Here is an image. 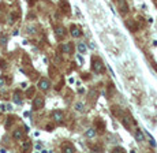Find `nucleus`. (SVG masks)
Masks as SVG:
<instances>
[{
    "label": "nucleus",
    "mask_w": 157,
    "mask_h": 153,
    "mask_svg": "<svg viewBox=\"0 0 157 153\" xmlns=\"http://www.w3.org/2000/svg\"><path fill=\"white\" fill-rule=\"evenodd\" d=\"M55 32H56V37H58V38H61V37H64V34H66V33H64V27H56V29H55Z\"/></svg>",
    "instance_id": "6e6552de"
},
{
    "label": "nucleus",
    "mask_w": 157,
    "mask_h": 153,
    "mask_svg": "<svg viewBox=\"0 0 157 153\" xmlns=\"http://www.w3.org/2000/svg\"><path fill=\"white\" fill-rule=\"evenodd\" d=\"M49 86H51V82H49L47 78L40 79V82H39V88L41 89V90H48Z\"/></svg>",
    "instance_id": "7ed1b4c3"
},
{
    "label": "nucleus",
    "mask_w": 157,
    "mask_h": 153,
    "mask_svg": "<svg viewBox=\"0 0 157 153\" xmlns=\"http://www.w3.org/2000/svg\"><path fill=\"white\" fill-rule=\"evenodd\" d=\"M33 90H34V89H29V90H27V96H29V95H32V93H33Z\"/></svg>",
    "instance_id": "aec40b11"
},
{
    "label": "nucleus",
    "mask_w": 157,
    "mask_h": 153,
    "mask_svg": "<svg viewBox=\"0 0 157 153\" xmlns=\"http://www.w3.org/2000/svg\"><path fill=\"white\" fill-rule=\"evenodd\" d=\"M78 51H79V53L86 52V45H85L84 42H79V44H78Z\"/></svg>",
    "instance_id": "f8f14e48"
},
{
    "label": "nucleus",
    "mask_w": 157,
    "mask_h": 153,
    "mask_svg": "<svg viewBox=\"0 0 157 153\" xmlns=\"http://www.w3.org/2000/svg\"><path fill=\"white\" fill-rule=\"evenodd\" d=\"M71 36L75 37V38H78V37L82 36V32H81L77 26H71Z\"/></svg>",
    "instance_id": "20e7f679"
},
{
    "label": "nucleus",
    "mask_w": 157,
    "mask_h": 153,
    "mask_svg": "<svg viewBox=\"0 0 157 153\" xmlns=\"http://www.w3.org/2000/svg\"><path fill=\"white\" fill-rule=\"evenodd\" d=\"M75 107H77L78 111H84V105H82V103H77V105H75Z\"/></svg>",
    "instance_id": "dca6fc26"
},
{
    "label": "nucleus",
    "mask_w": 157,
    "mask_h": 153,
    "mask_svg": "<svg viewBox=\"0 0 157 153\" xmlns=\"http://www.w3.org/2000/svg\"><path fill=\"white\" fill-rule=\"evenodd\" d=\"M85 135H86L87 138H93L94 135H96V130H94V129H89V130L86 131V134H85Z\"/></svg>",
    "instance_id": "9b49d317"
},
{
    "label": "nucleus",
    "mask_w": 157,
    "mask_h": 153,
    "mask_svg": "<svg viewBox=\"0 0 157 153\" xmlns=\"http://www.w3.org/2000/svg\"><path fill=\"white\" fill-rule=\"evenodd\" d=\"M30 146H32V143H30V141H27V142H25V143H23V149H25V150H29V149H30Z\"/></svg>",
    "instance_id": "2eb2a0df"
},
{
    "label": "nucleus",
    "mask_w": 157,
    "mask_h": 153,
    "mask_svg": "<svg viewBox=\"0 0 157 153\" xmlns=\"http://www.w3.org/2000/svg\"><path fill=\"white\" fill-rule=\"evenodd\" d=\"M63 152L73 153V152H75V148H74L73 145H64V146H63Z\"/></svg>",
    "instance_id": "1a4fd4ad"
},
{
    "label": "nucleus",
    "mask_w": 157,
    "mask_h": 153,
    "mask_svg": "<svg viewBox=\"0 0 157 153\" xmlns=\"http://www.w3.org/2000/svg\"><path fill=\"white\" fill-rule=\"evenodd\" d=\"M115 152H124L123 148H115Z\"/></svg>",
    "instance_id": "6ab92c4d"
},
{
    "label": "nucleus",
    "mask_w": 157,
    "mask_h": 153,
    "mask_svg": "<svg viewBox=\"0 0 157 153\" xmlns=\"http://www.w3.org/2000/svg\"><path fill=\"white\" fill-rule=\"evenodd\" d=\"M44 107V98L42 97H36L33 101V109H40Z\"/></svg>",
    "instance_id": "f03ea898"
},
{
    "label": "nucleus",
    "mask_w": 157,
    "mask_h": 153,
    "mask_svg": "<svg viewBox=\"0 0 157 153\" xmlns=\"http://www.w3.org/2000/svg\"><path fill=\"white\" fill-rule=\"evenodd\" d=\"M6 41H7V38H6V37H3V38H0V44H1V45H4V44H6Z\"/></svg>",
    "instance_id": "a211bd4d"
},
{
    "label": "nucleus",
    "mask_w": 157,
    "mask_h": 153,
    "mask_svg": "<svg viewBox=\"0 0 157 153\" xmlns=\"http://www.w3.org/2000/svg\"><path fill=\"white\" fill-rule=\"evenodd\" d=\"M13 137L15 138V140H21V138L23 137V131L22 130H15L13 134Z\"/></svg>",
    "instance_id": "9d476101"
},
{
    "label": "nucleus",
    "mask_w": 157,
    "mask_h": 153,
    "mask_svg": "<svg viewBox=\"0 0 157 153\" xmlns=\"http://www.w3.org/2000/svg\"><path fill=\"white\" fill-rule=\"evenodd\" d=\"M4 84H6L4 78H3V77H0V88H1V86H4Z\"/></svg>",
    "instance_id": "f3484780"
},
{
    "label": "nucleus",
    "mask_w": 157,
    "mask_h": 153,
    "mask_svg": "<svg viewBox=\"0 0 157 153\" xmlns=\"http://www.w3.org/2000/svg\"><path fill=\"white\" fill-rule=\"evenodd\" d=\"M70 49H71V45H70V44H66V45L61 47V51H64V52H70Z\"/></svg>",
    "instance_id": "4468645a"
},
{
    "label": "nucleus",
    "mask_w": 157,
    "mask_h": 153,
    "mask_svg": "<svg viewBox=\"0 0 157 153\" xmlns=\"http://www.w3.org/2000/svg\"><path fill=\"white\" fill-rule=\"evenodd\" d=\"M92 70L94 72H97V74L104 71V64L98 58H93V60H92Z\"/></svg>",
    "instance_id": "f257e3e1"
},
{
    "label": "nucleus",
    "mask_w": 157,
    "mask_h": 153,
    "mask_svg": "<svg viewBox=\"0 0 157 153\" xmlns=\"http://www.w3.org/2000/svg\"><path fill=\"white\" fill-rule=\"evenodd\" d=\"M135 140L137 141H139V142H142V141L145 140V135H144V133H142L139 129H137L135 130Z\"/></svg>",
    "instance_id": "0eeeda50"
},
{
    "label": "nucleus",
    "mask_w": 157,
    "mask_h": 153,
    "mask_svg": "<svg viewBox=\"0 0 157 153\" xmlns=\"http://www.w3.org/2000/svg\"><path fill=\"white\" fill-rule=\"evenodd\" d=\"M119 8H120V11H122L123 14L127 13L128 6H127V3H126V0H119Z\"/></svg>",
    "instance_id": "39448f33"
},
{
    "label": "nucleus",
    "mask_w": 157,
    "mask_h": 153,
    "mask_svg": "<svg viewBox=\"0 0 157 153\" xmlns=\"http://www.w3.org/2000/svg\"><path fill=\"white\" fill-rule=\"evenodd\" d=\"M52 118H53L56 122H60L63 119V112L61 111H53L52 112Z\"/></svg>",
    "instance_id": "423d86ee"
},
{
    "label": "nucleus",
    "mask_w": 157,
    "mask_h": 153,
    "mask_svg": "<svg viewBox=\"0 0 157 153\" xmlns=\"http://www.w3.org/2000/svg\"><path fill=\"white\" fill-rule=\"evenodd\" d=\"M14 101H15L16 104H21V103H22V100H21V96H19V93H15V95H14Z\"/></svg>",
    "instance_id": "ddd939ff"
}]
</instances>
